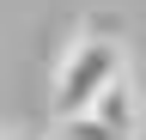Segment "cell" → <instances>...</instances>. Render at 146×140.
<instances>
[{
	"label": "cell",
	"mask_w": 146,
	"mask_h": 140,
	"mask_svg": "<svg viewBox=\"0 0 146 140\" xmlns=\"http://www.w3.org/2000/svg\"><path fill=\"white\" fill-rule=\"evenodd\" d=\"M116 73H128L122 67V43L110 37V31H85V37H73V49L61 55V67H55V116H79L98 104V92Z\"/></svg>",
	"instance_id": "cell-1"
},
{
	"label": "cell",
	"mask_w": 146,
	"mask_h": 140,
	"mask_svg": "<svg viewBox=\"0 0 146 140\" xmlns=\"http://www.w3.org/2000/svg\"><path fill=\"white\" fill-rule=\"evenodd\" d=\"M91 116H104V122H110L122 140H134V134H140V92H134V79H128V73H116V79L98 92Z\"/></svg>",
	"instance_id": "cell-2"
},
{
	"label": "cell",
	"mask_w": 146,
	"mask_h": 140,
	"mask_svg": "<svg viewBox=\"0 0 146 140\" xmlns=\"http://www.w3.org/2000/svg\"><path fill=\"white\" fill-rule=\"evenodd\" d=\"M49 140H122V134L110 128L104 116L79 110V116H55V134H49Z\"/></svg>",
	"instance_id": "cell-3"
},
{
	"label": "cell",
	"mask_w": 146,
	"mask_h": 140,
	"mask_svg": "<svg viewBox=\"0 0 146 140\" xmlns=\"http://www.w3.org/2000/svg\"><path fill=\"white\" fill-rule=\"evenodd\" d=\"M0 140H18V134H0Z\"/></svg>",
	"instance_id": "cell-4"
}]
</instances>
